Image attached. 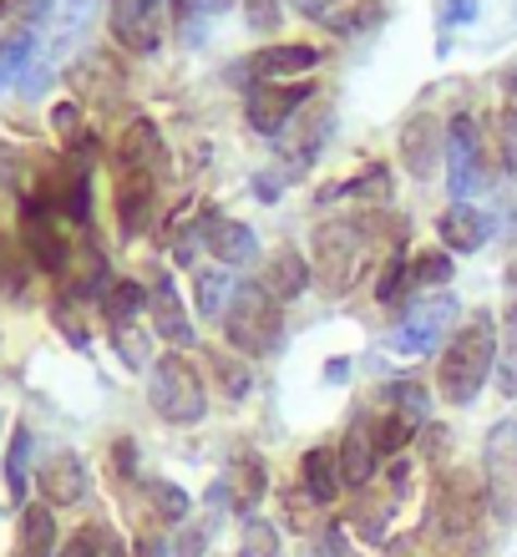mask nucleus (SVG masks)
<instances>
[{
  "instance_id": "nucleus-1",
  "label": "nucleus",
  "mask_w": 517,
  "mask_h": 557,
  "mask_svg": "<svg viewBox=\"0 0 517 557\" xmlns=\"http://www.w3.org/2000/svg\"><path fill=\"white\" fill-rule=\"evenodd\" d=\"M492 366H497V324L492 314H472V320L461 324L452 345L442 355V370H436V381H442V396L452 406H472L482 396V385L492 381Z\"/></svg>"
},
{
  "instance_id": "nucleus-2",
  "label": "nucleus",
  "mask_w": 517,
  "mask_h": 557,
  "mask_svg": "<svg viewBox=\"0 0 517 557\" xmlns=\"http://www.w3.org/2000/svg\"><path fill=\"white\" fill-rule=\"evenodd\" d=\"M223 335L238 355H274L284 339V305L259 278L238 284L234 299H229V314H223Z\"/></svg>"
},
{
  "instance_id": "nucleus-3",
  "label": "nucleus",
  "mask_w": 517,
  "mask_h": 557,
  "mask_svg": "<svg viewBox=\"0 0 517 557\" xmlns=\"http://www.w3.org/2000/svg\"><path fill=\"white\" fill-rule=\"evenodd\" d=\"M148 406L163 416L168 425L204 421V411H208V385H204V375L188 366V355H183V350H168V355H158V360H152Z\"/></svg>"
},
{
  "instance_id": "nucleus-4",
  "label": "nucleus",
  "mask_w": 517,
  "mask_h": 557,
  "mask_svg": "<svg viewBox=\"0 0 517 557\" xmlns=\"http://www.w3.org/2000/svg\"><path fill=\"white\" fill-rule=\"evenodd\" d=\"M112 41L133 57H158L173 26V0H107Z\"/></svg>"
},
{
  "instance_id": "nucleus-5",
  "label": "nucleus",
  "mask_w": 517,
  "mask_h": 557,
  "mask_svg": "<svg viewBox=\"0 0 517 557\" xmlns=\"http://www.w3.org/2000/svg\"><path fill=\"white\" fill-rule=\"evenodd\" d=\"M315 253H320V284H325L330 294H345L360 278V269H366V228L360 223H320L315 228Z\"/></svg>"
},
{
  "instance_id": "nucleus-6",
  "label": "nucleus",
  "mask_w": 517,
  "mask_h": 557,
  "mask_svg": "<svg viewBox=\"0 0 517 557\" xmlns=\"http://www.w3.org/2000/svg\"><path fill=\"white\" fill-rule=\"evenodd\" d=\"M482 507H488V492H477L467 476H452V482L436 486L427 537H436V543H472L477 522H482Z\"/></svg>"
},
{
  "instance_id": "nucleus-7",
  "label": "nucleus",
  "mask_w": 517,
  "mask_h": 557,
  "mask_svg": "<svg viewBox=\"0 0 517 557\" xmlns=\"http://www.w3.org/2000/svg\"><path fill=\"white\" fill-rule=\"evenodd\" d=\"M482 492L503 522H517V421H497L482 446Z\"/></svg>"
},
{
  "instance_id": "nucleus-8",
  "label": "nucleus",
  "mask_w": 517,
  "mask_h": 557,
  "mask_svg": "<svg viewBox=\"0 0 517 557\" xmlns=\"http://www.w3.org/2000/svg\"><path fill=\"white\" fill-rule=\"evenodd\" d=\"M305 102H315V87L310 82H254L249 87V102H244V117H249V127L259 137H274L295 122V112Z\"/></svg>"
},
{
  "instance_id": "nucleus-9",
  "label": "nucleus",
  "mask_w": 517,
  "mask_h": 557,
  "mask_svg": "<svg viewBox=\"0 0 517 557\" xmlns=\"http://www.w3.org/2000/svg\"><path fill=\"white\" fill-rule=\"evenodd\" d=\"M446 183H452V198L467 203L472 193H482L492 183L488 177V162H482V133H477V122L461 112V117L446 122Z\"/></svg>"
},
{
  "instance_id": "nucleus-10",
  "label": "nucleus",
  "mask_w": 517,
  "mask_h": 557,
  "mask_svg": "<svg viewBox=\"0 0 517 557\" xmlns=\"http://www.w3.org/2000/svg\"><path fill=\"white\" fill-rule=\"evenodd\" d=\"M452 320H457V294H427V299H416L411 309H406V320H401V330L391 335V350L396 355H427L442 345V335L452 330Z\"/></svg>"
},
{
  "instance_id": "nucleus-11",
  "label": "nucleus",
  "mask_w": 517,
  "mask_h": 557,
  "mask_svg": "<svg viewBox=\"0 0 517 557\" xmlns=\"http://www.w3.org/2000/svg\"><path fill=\"white\" fill-rule=\"evenodd\" d=\"M341 451V471H345V486H366L376 471H381V456H385V431H381V416L370 411H355V421L345 425V441L335 446Z\"/></svg>"
},
{
  "instance_id": "nucleus-12",
  "label": "nucleus",
  "mask_w": 517,
  "mask_h": 557,
  "mask_svg": "<svg viewBox=\"0 0 517 557\" xmlns=\"http://www.w3.org/2000/svg\"><path fill=\"white\" fill-rule=\"evenodd\" d=\"M330 107L315 97V102H305L295 112V122H290V137H274V147L284 152V168H290V177H299L305 168L315 162V152H320V143H325V133H330Z\"/></svg>"
},
{
  "instance_id": "nucleus-13",
  "label": "nucleus",
  "mask_w": 517,
  "mask_h": 557,
  "mask_svg": "<svg viewBox=\"0 0 517 557\" xmlns=\"http://www.w3.org/2000/svg\"><path fill=\"white\" fill-rule=\"evenodd\" d=\"M21 244H26V253L36 259L41 269H51V274H66V264H72V244L57 234V223H51V208L46 203H26L21 208Z\"/></svg>"
},
{
  "instance_id": "nucleus-14",
  "label": "nucleus",
  "mask_w": 517,
  "mask_h": 557,
  "mask_svg": "<svg viewBox=\"0 0 517 557\" xmlns=\"http://www.w3.org/2000/svg\"><path fill=\"white\" fill-rule=\"evenodd\" d=\"M118 173H148V177L163 183L168 143H163V133H158L148 117H137V122L122 127V137H118Z\"/></svg>"
},
{
  "instance_id": "nucleus-15",
  "label": "nucleus",
  "mask_w": 517,
  "mask_h": 557,
  "mask_svg": "<svg viewBox=\"0 0 517 557\" xmlns=\"http://www.w3.org/2000/svg\"><path fill=\"white\" fill-rule=\"evenodd\" d=\"M198 238H204L208 253H213L223 269L249 264L254 253H259V238H254V228H249V223H238V219H229V213H204V223H198Z\"/></svg>"
},
{
  "instance_id": "nucleus-16",
  "label": "nucleus",
  "mask_w": 517,
  "mask_h": 557,
  "mask_svg": "<svg viewBox=\"0 0 517 557\" xmlns=\"http://www.w3.org/2000/svg\"><path fill=\"white\" fill-rule=\"evenodd\" d=\"M446 152V127L431 112H416L406 127H401V158L411 168V177H431L436 173V162Z\"/></svg>"
},
{
  "instance_id": "nucleus-17",
  "label": "nucleus",
  "mask_w": 517,
  "mask_h": 557,
  "mask_svg": "<svg viewBox=\"0 0 517 557\" xmlns=\"http://www.w3.org/2000/svg\"><path fill=\"white\" fill-rule=\"evenodd\" d=\"M46 208L61 213L66 223H91V162L66 158V168H61L51 193H46Z\"/></svg>"
},
{
  "instance_id": "nucleus-18",
  "label": "nucleus",
  "mask_w": 517,
  "mask_h": 557,
  "mask_svg": "<svg viewBox=\"0 0 517 557\" xmlns=\"http://www.w3.org/2000/svg\"><path fill=\"white\" fill-rule=\"evenodd\" d=\"M320 66V51L310 41H290V46H264L249 57V76L254 82H295V76L315 72Z\"/></svg>"
},
{
  "instance_id": "nucleus-19",
  "label": "nucleus",
  "mask_w": 517,
  "mask_h": 557,
  "mask_svg": "<svg viewBox=\"0 0 517 557\" xmlns=\"http://www.w3.org/2000/svg\"><path fill=\"white\" fill-rule=\"evenodd\" d=\"M152 208H158V177L148 173H118V223L122 238H137L152 223Z\"/></svg>"
},
{
  "instance_id": "nucleus-20",
  "label": "nucleus",
  "mask_w": 517,
  "mask_h": 557,
  "mask_svg": "<svg viewBox=\"0 0 517 557\" xmlns=\"http://www.w3.org/2000/svg\"><path fill=\"white\" fill-rule=\"evenodd\" d=\"M310 278H315V269L305 264V253H295L290 249V244H284V249H274L264 259V269H259V284H264L269 294H274V299H280V305H295L299 294L310 289Z\"/></svg>"
},
{
  "instance_id": "nucleus-21",
  "label": "nucleus",
  "mask_w": 517,
  "mask_h": 557,
  "mask_svg": "<svg viewBox=\"0 0 517 557\" xmlns=\"http://www.w3.org/2000/svg\"><path fill=\"white\" fill-rule=\"evenodd\" d=\"M436 234H442V244L452 253H477L492 238V213H482V208H472V203H452L442 219H436Z\"/></svg>"
},
{
  "instance_id": "nucleus-22",
  "label": "nucleus",
  "mask_w": 517,
  "mask_h": 557,
  "mask_svg": "<svg viewBox=\"0 0 517 557\" xmlns=\"http://www.w3.org/2000/svg\"><path fill=\"white\" fill-rule=\"evenodd\" d=\"M299 482H305V497H310L315 507H330L345 486L341 451H335V446H310L305 461H299Z\"/></svg>"
},
{
  "instance_id": "nucleus-23",
  "label": "nucleus",
  "mask_w": 517,
  "mask_h": 557,
  "mask_svg": "<svg viewBox=\"0 0 517 557\" xmlns=\"http://www.w3.org/2000/svg\"><path fill=\"white\" fill-rule=\"evenodd\" d=\"M87 486H91L87 461L72 451H57L41 467V492L51 497V507H76V502L87 497Z\"/></svg>"
},
{
  "instance_id": "nucleus-24",
  "label": "nucleus",
  "mask_w": 517,
  "mask_h": 557,
  "mask_svg": "<svg viewBox=\"0 0 517 557\" xmlns=\"http://www.w3.org/2000/svg\"><path fill=\"white\" fill-rule=\"evenodd\" d=\"M148 314H152V324H158V335H163L173 350H188L193 345V324H188V314H183V299H177L173 278H158L148 289Z\"/></svg>"
},
{
  "instance_id": "nucleus-25",
  "label": "nucleus",
  "mask_w": 517,
  "mask_h": 557,
  "mask_svg": "<svg viewBox=\"0 0 517 557\" xmlns=\"http://www.w3.org/2000/svg\"><path fill=\"white\" fill-rule=\"evenodd\" d=\"M72 87L82 91V97H91V102H112L122 91V72H118V61L102 57V51H87V57L76 61L72 72Z\"/></svg>"
},
{
  "instance_id": "nucleus-26",
  "label": "nucleus",
  "mask_w": 517,
  "mask_h": 557,
  "mask_svg": "<svg viewBox=\"0 0 517 557\" xmlns=\"http://www.w3.org/2000/svg\"><path fill=\"white\" fill-rule=\"evenodd\" d=\"M148 309V289L137 284V278H112L102 294V320L112 335H127L133 330V320Z\"/></svg>"
},
{
  "instance_id": "nucleus-27",
  "label": "nucleus",
  "mask_w": 517,
  "mask_h": 557,
  "mask_svg": "<svg viewBox=\"0 0 517 557\" xmlns=\"http://www.w3.org/2000/svg\"><path fill=\"white\" fill-rule=\"evenodd\" d=\"M36 61H41V30L21 26L11 41H0V91H5V87H21Z\"/></svg>"
},
{
  "instance_id": "nucleus-28",
  "label": "nucleus",
  "mask_w": 517,
  "mask_h": 557,
  "mask_svg": "<svg viewBox=\"0 0 517 557\" xmlns=\"http://www.w3.org/2000/svg\"><path fill=\"white\" fill-rule=\"evenodd\" d=\"M223 492H229V502H234L238 512L254 517V507L264 497V461L259 456H238L234 467L223 471Z\"/></svg>"
},
{
  "instance_id": "nucleus-29",
  "label": "nucleus",
  "mask_w": 517,
  "mask_h": 557,
  "mask_svg": "<svg viewBox=\"0 0 517 557\" xmlns=\"http://www.w3.org/2000/svg\"><path fill=\"white\" fill-rule=\"evenodd\" d=\"M234 274L229 269H198V278H193V305H198V314L204 320H223L229 314V299H234Z\"/></svg>"
},
{
  "instance_id": "nucleus-30",
  "label": "nucleus",
  "mask_w": 517,
  "mask_h": 557,
  "mask_svg": "<svg viewBox=\"0 0 517 557\" xmlns=\"http://www.w3.org/2000/svg\"><path fill=\"white\" fill-rule=\"evenodd\" d=\"M391 173H385L381 162H370V168H360V173L350 177V183H335V188L320 193V203H335V198H376V203H391Z\"/></svg>"
},
{
  "instance_id": "nucleus-31",
  "label": "nucleus",
  "mask_w": 517,
  "mask_h": 557,
  "mask_svg": "<svg viewBox=\"0 0 517 557\" xmlns=\"http://www.w3.org/2000/svg\"><path fill=\"white\" fill-rule=\"evenodd\" d=\"M51 547H57V522L46 512V502H36V507L21 512V547H15V557H51Z\"/></svg>"
},
{
  "instance_id": "nucleus-32",
  "label": "nucleus",
  "mask_w": 517,
  "mask_h": 557,
  "mask_svg": "<svg viewBox=\"0 0 517 557\" xmlns=\"http://www.w3.org/2000/svg\"><path fill=\"white\" fill-rule=\"evenodd\" d=\"M497 391H503L507 400H517V309L507 314L503 335H497Z\"/></svg>"
},
{
  "instance_id": "nucleus-33",
  "label": "nucleus",
  "mask_w": 517,
  "mask_h": 557,
  "mask_svg": "<svg viewBox=\"0 0 517 557\" xmlns=\"http://www.w3.org/2000/svg\"><path fill=\"white\" fill-rule=\"evenodd\" d=\"M385 400H391V416H401L406 425H421L431 416V400L416 381H396L391 391H385Z\"/></svg>"
},
{
  "instance_id": "nucleus-34",
  "label": "nucleus",
  "mask_w": 517,
  "mask_h": 557,
  "mask_svg": "<svg viewBox=\"0 0 517 557\" xmlns=\"http://www.w3.org/2000/svg\"><path fill=\"white\" fill-rule=\"evenodd\" d=\"M406 274H411V294L442 289V284H452V253H416L411 264H406Z\"/></svg>"
},
{
  "instance_id": "nucleus-35",
  "label": "nucleus",
  "mask_w": 517,
  "mask_h": 557,
  "mask_svg": "<svg viewBox=\"0 0 517 557\" xmlns=\"http://www.w3.org/2000/svg\"><path fill=\"white\" fill-rule=\"evenodd\" d=\"M238 557H280V532L269 528L264 517H244V532H238Z\"/></svg>"
},
{
  "instance_id": "nucleus-36",
  "label": "nucleus",
  "mask_w": 517,
  "mask_h": 557,
  "mask_svg": "<svg viewBox=\"0 0 517 557\" xmlns=\"http://www.w3.org/2000/svg\"><path fill=\"white\" fill-rule=\"evenodd\" d=\"M26 461H30V431L26 425H15L11 451H5V482H11V497H26Z\"/></svg>"
},
{
  "instance_id": "nucleus-37",
  "label": "nucleus",
  "mask_w": 517,
  "mask_h": 557,
  "mask_svg": "<svg viewBox=\"0 0 517 557\" xmlns=\"http://www.w3.org/2000/svg\"><path fill=\"white\" fill-rule=\"evenodd\" d=\"M411 294V274H406V259L401 253H391V264L381 269V278H376V299L381 305H401Z\"/></svg>"
},
{
  "instance_id": "nucleus-38",
  "label": "nucleus",
  "mask_w": 517,
  "mask_h": 557,
  "mask_svg": "<svg viewBox=\"0 0 517 557\" xmlns=\"http://www.w3.org/2000/svg\"><path fill=\"white\" fill-rule=\"evenodd\" d=\"M148 497H152V512L163 522H183L188 517V492L173 482H148Z\"/></svg>"
},
{
  "instance_id": "nucleus-39",
  "label": "nucleus",
  "mask_w": 517,
  "mask_h": 557,
  "mask_svg": "<svg viewBox=\"0 0 517 557\" xmlns=\"http://www.w3.org/2000/svg\"><path fill=\"white\" fill-rule=\"evenodd\" d=\"M492 234H503L507 244H517V177H507L497 193V213H492Z\"/></svg>"
},
{
  "instance_id": "nucleus-40",
  "label": "nucleus",
  "mask_w": 517,
  "mask_h": 557,
  "mask_svg": "<svg viewBox=\"0 0 517 557\" xmlns=\"http://www.w3.org/2000/svg\"><path fill=\"white\" fill-rule=\"evenodd\" d=\"M0 294H11V299L26 294V269H21L15 249H5V238H0Z\"/></svg>"
},
{
  "instance_id": "nucleus-41",
  "label": "nucleus",
  "mask_w": 517,
  "mask_h": 557,
  "mask_svg": "<svg viewBox=\"0 0 517 557\" xmlns=\"http://www.w3.org/2000/svg\"><path fill=\"white\" fill-rule=\"evenodd\" d=\"M244 15H249V30H259V36H269V30L280 26V0H244Z\"/></svg>"
},
{
  "instance_id": "nucleus-42",
  "label": "nucleus",
  "mask_w": 517,
  "mask_h": 557,
  "mask_svg": "<svg viewBox=\"0 0 517 557\" xmlns=\"http://www.w3.org/2000/svg\"><path fill=\"white\" fill-rule=\"evenodd\" d=\"M102 547H107V532L102 528H82L61 557H102Z\"/></svg>"
},
{
  "instance_id": "nucleus-43",
  "label": "nucleus",
  "mask_w": 517,
  "mask_h": 557,
  "mask_svg": "<svg viewBox=\"0 0 517 557\" xmlns=\"http://www.w3.org/2000/svg\"><path fill=\"white\" fill-rule=\"evenodd\" d=\"M208 366L223 375V391H229V396H244V391H249V381H244V370H238L234 360H223V355H208Z\"/></svg>"
},
{
  "instance_id": "nucleus-44",
  "label": "nucleus",
  "mask_w": 517,
  "mask_h": 557,
  "mask_svg": "<svg viewBox=\"0 0 517 557\" xmlns=\"http://www.w3.org/2000/svg\"><path fill=\"white\" fill-rule=\"evenodd\" d=\"M208 532H213V528H188V532H183V537L173 543V553H177V557H204V547L213 543Z\"/></svg>"
},
{
  "instance_id": "nucleus-45",
  "label": "nucleus",
  "mask_w": 517,
  "mask_h": 557,
  "mask_svg": "<svg viewBox=\"0 0 517 557\" xmlns=\"http://www.w3.org/2000/svg\"><path fill=\"white\" fill-rule=\"evenodd\" d=\"M284 183H290V173H259V177H254V193H259L264 203H274Z\"/></svg>"
},
{
  "instance_id": "nucleus-46",
  "label": "nucleus",
  "mask_w": 517,
  "mask_h": 557,
  "mask_svg": "<svg viewBox=\"0 0 517 557\" xmlns=\"http://www.w3.org/2000/svg\"><path fill=\"white\" fill-rule=\"evenodd\" d=\"M183 11H193V15H219V11H229L234 0H177Z\"/></svg>"
},
{
  "instance_id": "nucleus-47",
  "label": "nucleus",
  "mask_w": 517,
  "mask_h": 557,
  "mask_svg": "<svg viewBox=\"0 0 517 557\" xmlns=\"http://www.w3.org/2000/svg\"><path fill=\"white\" fill-rule=\"evenodd\" d=\"M472 15H477V0H446V21H452V26L472 21Z\"/></svg>"
},
{
  "instance_id": "nucleus-48",
  "label": "nucleus",
  "mask_w": 517,
  "mask_h": 557,
  "mask_svg": "<svg viewBox=\"0 0 517 557\" xmlns=\"http://www.w3.org/2000/svg\"><path fill=\"white\" fill-rule=\"evenodd\" d=\"M112 456H118V471H127V476L137 471V446H133V441H118V446H112Z\"/></svg>"
},
{
  "instance_id": "nucleus-49",
  "label": "nucleus",
  "mask_w": 517,
  "mask_h": 557,
  "mask_svg": "<svg viewBox=\"0 0 517 557\" xmlns=\"http://www.w3.org/2000/svg\"><path fill=\"white\" fill-rule=\"evenodd\" d=\"M0 21H26V0H0Z\"/></svg>"
},
{
  "instance_id": "nucleus-50",
  "label": "nucleus",
  "mask_w": 517,
  "mask_h": 557,
  "mask_svg": "<svg viewBox=\"0 0 517 557\" xmlns=\"http://www.w3.org/2000/svg\"><path fill=\"white\" fill-rule=\"evenodd\" d=\"M345 370H350V360H330L325 375H330V381H345Z\"/></svg>"
},
{
  "instance_id": "nucleus-51",
  "label": "nucleus",
  "mask_w": 517,
  "mask_h": 557,
  "mask_svg": "<svg viewBox=\"0 0 517 557\" xmlns=\"http://www.w3.org/2000/svg\"><path fill=\"white\" fill-rule=\"evenodd\" d=\"M5 183H11V152L0 147V188H5Z\"/></svg>"
},
{
  "instance_id": "nucleus-52",
  "label": "nucleus",
  "mask_w": 517,
  "mask_h": 557,
  "mask_svg": "<svg viewBox=\"0 0 517 557\" xmlns=\"http://www.w3.org/2000/svg\"><path fill=\"white\" fill-rule=\"evenodd\" d=\"M507 91L517 97V61H513V72H507Z\"/></svg>"
},
{
  "instance_id": "nucleus-53",
  "label": "nucleus",
  "mask_w": 517,
  "mask_h": 557,
  "mask_svg": "<svg viewBox=\"0 0 517 557\" xmlns=\"http://www.w3.org/2000/svg\"><path fill=\"white\" fill-rule=\"evenodd\" d=\"M305 557H325V553H305Z\"/></svg>"
}]
</instances>
